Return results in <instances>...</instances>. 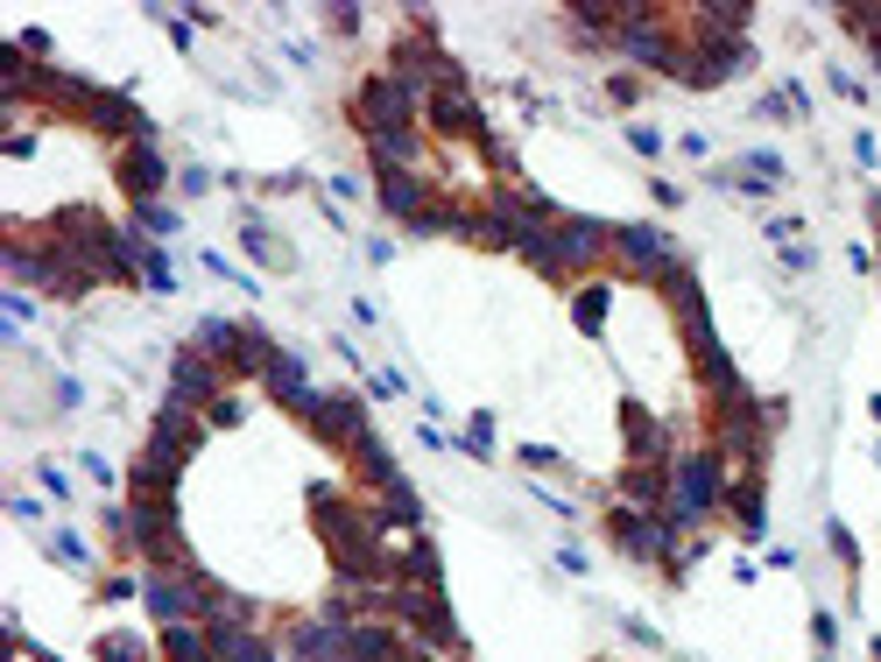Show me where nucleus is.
I'll list each match as a JSON object with an SVG mask.
<instances>
[{
  "mask_svg": "<svg viewBox=\"0 0 881 662\" xmlns=\"http://www.w3.org/2000/svg\"><path fill=\"white\" fill-rule=\"evenodd\" d=\"M734 515H740V536H761L769 529V515H761V486H734Z\"/></svg>",
  "mask_w": 881,
  "mask_h": 662,
  "instance_id": "21",
  "label": "nucleus"
},
{
  "mask_svg": "<svg viewBox=\"0 0 881 662\" xmlns=\"http://www.w3.org/2000/svg\"><path fill=\"white\" fill-rule=\"evenodd\" d=\"M367 148H374V169H381V177H395V169L416 163V134H367Z\"/></svg>",
  "mask_w": 881,
  "mask_h": 662,
  "instance_id": "15",
  "label": "nucleus"
},
{
  "mask_svg": "<svg viewBox=\"0 0 881 662\" xmlns=\"http://www.w3.org/2000/svg\"><path fill=\"white\" fill-rule=\"evenodd\" d=\"M607 303H614V289H607V282L579 289V303H571V318H579V331H592V339H600V324H607Z\"/></svg>",
  "mask_w": 881,
  "mask_h": 662,
  "instance_id": "20",
  "label": "nucleus"
},
{
  "mask_svg": "<svg viewBox=\"0 0 881 662\" xmlns=\"http://www.w3.org/2000/svg\"><path fill=\"white\" fill-rule=\"evenodd\" d=\"M395 571H402V586H437V550L431 542H410V550L395 557Z\"/></svg>",
  "mask_w": 881,
  "mask_h": 662,
  "instance_id": "18",
  "label": "nucleus"
},
{
  "mask_svg": "<svg viewBox=\"0 0 881 662\" xmlns=\"http://www.w3.org/2000/svg\"><path fill=\"white\" fill-rule=\"evenodd\" d=\"M163 184H169V163H163V155L148 148V142H134V148L121 155V190H127L134 205H148V198H156Z\"/></svg>",
  "mask_w": 881,
  "mask_h": 662,
  "instance_id": "9",
  "label": "nucleus"
},
{
  "mask_svg": "<svg viewBox=\"0 0 881 662\" xmlns=\"http://www.w3.org/2000/svg\"><path fill=\"white\" fill-rule=\"evenodd\" d=\"M628 142H635L642 155H663V134L656 127H628Z\"/></svg>",
  "mask_w": 881,
  "mask_h": 662,
  "instance_id": "29",
  "label": "nucleus"
},
{
  "mask_svg": "<svg viewBox=\"0 0 881 662\" xmlns=\"http://www.w3.org/2000/svg\"><path fill=\"white\" fill-rule=\"evenodd\" d=\"M466 452H473V458H494V416H473V431H466Z\"/></svg>",
  "mask_w": 881,
  "mask_h": 662,
  "instance_id": "25",
  "label": "nucleus"
},
{
  "mask_svg": "<svg viewBox=\"0 0 881 662\" xmlns=\"http://www.w3.org/2000/svg\"><path fill=\"white\" fill-rule=\"evenodd\" d=\"M381 599H388V613L402 620V628H416L424 641L452 649V613H445V592H437V586H388Z\"/></svg>",
  "mask_w": 881,
  "mask_h": 662,
  "instance_id": "3",
  "label": "nucleus"
},
{
  "mask_svg": "<svg viewBox=\"0 0 881 662\" xmlns=\"http://www.w3.org/2000/svg\"><path fill=\"white\" fill-rule=\"evenodd\" d=\"M431 121L445 134H473V142H487V121H480V106H473L466 85H437L431 92Z\"/></svg>",
  "mask_w": 881,
  "mask_h": 662,
  "instance_id": "8",
  "label": "nucleus"
},
{
  "mask_svg": "<svg viewBox=\"0 0 881 662\" xmlns=\"http://www.w3.org/2000/svg\"><path fill=\"white\" fill-rule=\"evenodd\" d=\"M874 662H881V641H874Z\"/></svg>",
  "mask_w": 881,
  "mask_h": 662,
  "instance_id": "33",
  "label": "nucleus"
},
{
  "mask_svg": "<svg viewBox=\"0 0 881 662\" xmlns=\"http://www.w3.org/2000/svg\"><path fill=\"white\" fill-rule=\"evenodd\" d=\"M213 655L219 662H276V655H268V641H255L240 620H213Z\"/></svg>",
  "mask_w": 881,
  "mask_h": 662,
  "instance_id": "12",
  "label": "nucleus"
},
{
  "mask_svg": "<svg viewBox=\"0 0 881 662\" xmlns=\"http://www.w3.org/2000/svg\"><path fill=\"white\" fill-rule=\"evenodd\" d=\"M134 219H142L148 232H177V211H163V205H142V211H134Z\"/></svg>",
  "mask_w": 881,
  "mask_h": 662,
  "instance_id": "28",
  "label": "nucleus"
},
{
  "mask_svg": "<svg viewBox=\"0 0 881 662\" xmlns=\"http://www.w3.org/2000/svg\"><path fill=\"white\" fill-rule=\"evenodd\" d=\"M346 662H402L395 628H346Z\"/></svg>",
  "mask_w": 881,
  "mask_h": 662,
  "instance_id": "13",
  "label": "nucleus"
},
{
  "mask_svg": "<svg viewBox=\"0 0 881 662\" xmlns=\"http://www.w3.org/2000/svg\"><path fill=\"white\" fill-rule=\"evenodd\" d=\"M381 205H388V211H395V219H402V226H410V219H416V211H424V184H416V177H410V169H395V177H381Z\"/></svg>",
  "mask_w": 881,
  "mask_h": 662,
  "instance_id": "14",
  "label": "nucleus"
},
{
  "mask_svg": "<svg viewBox=\"0 0 881 662\" xmlns=\"http://www.w3.org/2000/svg\"><path fill=\"white\" fill-rule=\"evenodd\" d=\"M748 163H755V169H748V177H755V184H776V177H782V155H776V148H755V155H748Z\"/></svg>",
  "mask_w": 881,
  "mask_h": 662,
  "instance_id": "26",
  "label": "nucleus"
},
{
  "mask_svg": "<svg viewBox=\"0 0 881 662\" xmlns=\"http://www.w3.org/2000/svg\"><path fill=\"white\" fill-rule=\"evenodd\" d=\"M614 247L642 268V276H656V282H677V276H684L677 255H670V240H663L656 226H621V232H614Z\"/></svg>",
  "mask_w": 881,
  "mask_h": 662,
  "instance_id": "5",
  "label": "nucleus"
},
{
  "mask_svg": "<svg viewBox=\"0 0 881 662\" xmlns=\"http://www.w3.org/2000/svg\"><path fill=\"white\" fill-rule=\"evenodd\" d=\"M100 662H142V641L134 634H100Z\"/></svg>",
  "mask_w": 881,
  "mask_h": 662,
  "instance_id": "24",
  "label": "nucleus"
},
{
  "mask_svg": "<svg viewBox=\"0 0 881 662\" xmlns=\"http://www.w3.org/2000/svg\"><path fill=\"white\" fill-rule=\"evenodd\" d=\"M381 494H388V508H381V521H416V515H424V500H416V486H410V479L381 486Z\"/></svg>",
  "mask_w": 881,
  "mask_h": 662,
  "instance_id": "23",
  "label": "nucleus"
},
{
  "mask_svg": "<svg viewBox=\"0 0 881 662\" xmlns=\"http://www.w3.org/2000/svg\"><path fill=\"white\" fill-rule=\"evenodd\" d=\"M416 121V85H402V77H367L360 85V127L367 134H410Z\"/></svg>",
  "mask_w": 881,
  "mask_h": 662,
  "instance_id": "2",
  "label": "nucleus"
},
{
  "mask_svg": "<svg viewBox=\"0 0 881 662\" xmlns=\"http://www.w3.org/2000/svg\"><path fill=\"white\" fill-rule=\"evenodd\" d=\"M213 387H219V366L190 345V353L169 360V408H198V402H213Z\"/></svg>",
  "mask_w": 881,
  "mask_h": 662,
  "instance_id": "7",
  "label": "nucleus"
},
{
  "mask_svg": "<svg viewBox=\"0 0 881 662\" xmlns=\"http://www.w3.org/2000/svg\"><path fill=\"white\" fill-rule=\"evenodd\" d=\"M163 655L169 662H205V655H213V641H198L190 628H163Z\"/></svg>",
  "mask_w": 881,
  "mask_h": 662,
  "instance_id": "22",
  "label": "nucleus"
},
{
  "mask_svg": "<svg viewBox=\"0 0 881 662\" xmlns=\"http://www.w3.org/2000/svg\"><path fill=\"white\" fill-rule=\"evenodd\" d=\"M621 423H628V452H635L642 465H663V458H670V444H663V423L649 416L642 402H621Z\"/></svg>",
  "mask_w": 881,
  "mask_h": 662,
  "instance_id": "11",
  "label": "nucleus"
},
{
  "mask_svg": "<svg viewBox=\"0 0 881 662\" xmlns=\"http://www.w3.org/2000/svg\"><path fill=\"white\" fill-rule=\"evenodd\" d=\"M734 71H748V43L740 35H713V43H698V56H684V85H719Z\"/></svg>",
  "mask_w": 881,
  "mask_h": 662,
  "instance_id": "6",
  "label": "nucleus"
},
{
  "mask_svg": "<svg viewBox=\"0 0 881 662\" xmlns=\"http://www.w3.org/2000/svg\"><path fill=\"white\" fill-rule=\"evenodd\" d=\"M50 550H56V563H71V571H85V563H92L79 536H56V542H50Z\"/></svg>",
  "mask_w": 881,
  "mask_h": 662,
  "instance_id": "27",
  "label": "nucleus"
},
{
  "mask_svg": "<svg viewBox=\"0 0 881 662\" xmlns=\"http://www.w3.org/2000/svg\"><path fill=\"white\" fill-rule=\"evenodd\" d=\"M550 240H558V261L564 268H579V261H592L607 247V226L600 219H558V226H550Z\"/></svg>",
  "mask_w": 881,
  "mask_h": 662,
  "instance_id": "10",
  "label": "nucleus"
},
{
  "mask_svg": "<svg viewBox=\"0 0 881 662\" xmlns=\"http://www.w3.org/2000/svg\"><path fill=\"white\" fill-rule=\"evenodd\" d=\"M8 515H14V521H35V515H43V500H29V494H14V500H8Z\"/></svg>",
  "mask_w": 881,
  "mask_h": 662,
  "instance_id": "31",
  "label": "nucleus"
},
{
  "mask_svg": "<svg viewBox=\"0 0 881 662\" xmlns=\"http://www.w3.org/2000/svg\"><path fill=\"white\" fill-rule=\"evenodd\" d=\"M663 494H670V473H663V465H635V473H628V500H635L642 515H656Z\"/></svg>",
  "mask_w": 881,
  "mask_h": 662,
  "instance_id": "16",
  "label": "nucleus"
},
{
  "mask_svg": "<svg viewBox=\"0 0 881 662\" xmlns=\"http://www.w3.org/2000/svg\"><path fill=\"white\" fill-rule=\"evenodd\" d=\"M826 536H832V550H839V557H847V563H860V550H853V536H847V529H839V521H832V529H826Z\"/></svg>",
  "mask_w": 881,
  "mask_h": 662,
  "instance_id": "32",
  "label": "nucleus"
},
{
  "mask_svg": "<svg viewBox=\"0 0 881 662\" xmlns=\"http://www.w3.org/2000/svg\"><path fill=\"white\" fill-rule=\"evenodd\" d=\"M719 494H726V465L719 452H684L677 465H670V521H698V515H713L719 508Z\"/></svg>",
  "mask_w": 881,
  "mask_h": 662,
  "instance_id": "1",
  "label": "nucleus"
},
{
  "mask_svg": "<svg viewBox=\"0 0 881 662\" xmlns=\"http://www.w3.org/2000/svg\"><path fill=\"white\" fill-rule=\"evenodd\" d=\"M874 64H881V43H874Z\"/></svg>",
  "mask_w": 881,
  "mask_h": 662,
  "instance_id": "34",
  "label": "nucleus"
},
{
  "mask_svg": "<svg viewBox=\"0 0 881 662\" xmlns=\"http://www.w3.org/2000/svg\"><path fill=\"white\" fill-rule=\"evenodd\" d=\"M240 331H247V324H226V318H205V324H198V353H205V360H234V345H240Z\"/></svg>",
  "mask_w": 881,
  "mask_h": 662,
  "instance_id": "17",
  "label": "nucleus"
},
{
  "mask_svg": "<svg viewBox=\"0 0 881 662\" xmlns=\"http://www.w3.org/2000/svg\"><path fill=\"white\" fill-rule=\"evenodd\" d=\"M43 486H50L56 500H71V479H64V465H50V458H43Z\"/></svg>",
  "mask_w": 881,
  "mask_h": 662,
  "instance_id": "30",
  "label": "nucleus"
},
{
  "mask_svg": "<svg viewBox=\"0 0 881 662\" xmlns=\"http://www.w3.org/2000/svg\"><path fill=\"white\" fill-rule=\"evenodd\" d=\"M607 529H614V542H621V550H635V557H670V542H677V521H670V515H642V508H621Z\"/></svg>",
  "mask_w": 881,
  "mask_h": 662,
  "instance_id": "4",
  "label": "nucleus"
},
{
  "mask_svg": "<svg viewBox=\"0 0 881 662\" xmlns=\"http://www.w3.org/2000/svg\"><path fill=\"white\" fill-rule=\"evenodd\" d=\"M240 240H247V255H255V261H268V268H290V247H282V240H276V232H268L261 219H247V226H240Z\"/></svg>",
  "mask_w": 881,
  "mask_h": 662,
  "instance_id": "19",
  "label": "nucleus"
}]
</instances>
